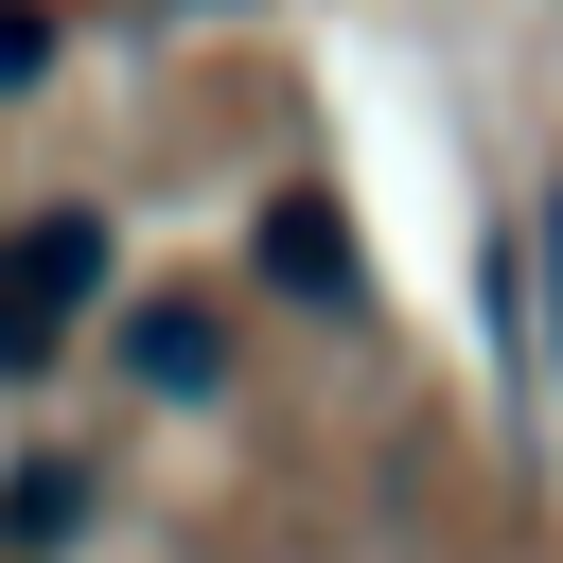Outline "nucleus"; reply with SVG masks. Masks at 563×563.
<instances>
[{
  "label": "nucleus",
  "instance_id": "f03ea898",
  "mask_svg": "<svg viewBox=\"0 0 563 563\" xmlns=\"http://www.w3.org/2000/svg\"><path fill=\"white\" fill-rule=\"evenodd\" d=\"M264 282H282V299H352V229H334L317 194H282V211H264Z\"/></svg>",
  "mask_w": 563,
  "mask_h": 563
},
{
  "label": "nucleus",
  "instance_id": "f257e3e1",
  "mask_svg": "<svg viewBox=\"0 0 563 563\" xmlns=\"http://www.w3.org/2000/svg\"><path fill=\"white\" fill-rule=\"evenodd\" d=\"M88 299H106V229H88V211H35V229H0V369H53Z\"/></svg>",
  "mask_w": 563,
  "mask_h": 563
},
{
  "label": "nucleus",
  "instance_id": "7ed1b4c3",
  "mask_svg": "<svg viewBox=\"0 0 563 563\" xmlns=\"http://www.w3.org/2000/svg\"><path fill=\"white\" fill-rule=\"evenodd\" d=\"M123 334H141V387H158V405H194V387L229 369V334H211V299H141Z\"/></svg>",
  "mask_w": 563,
  "mask_h": 563
},
{
  "label": "nucleus",
  "instance_id": "20e7f679",
  "mask_svg": "<svg viewBox=\"0 0 563 563\" xmlns=\"http://www.w3.org/2000/svg\"><path fill=\"white\" fill-rule=\"evenodd\" d=\"M70 510H88V493H70V457H18V493H0V528H18V545H53Z\"/></svg>",
  "mask_w": 563,
  "mask_h": 563
}]
</instances>
